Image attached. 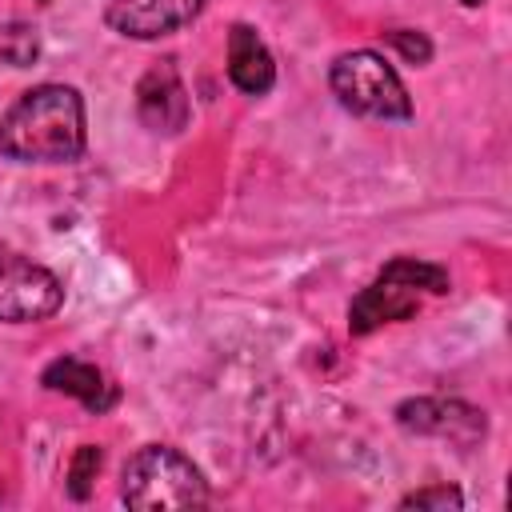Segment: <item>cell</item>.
Returning a JSON list of instances; mask_svg holds the SVG:
<instances>
[{
  "mask_svg": "<svg viewBox=\"0 0 512 512\" xmlns=\"http://www.w3.org/2000/svg\"><path fill=\"white\" fill-rule=\"evenodd\" d=\"M384 40L408 60V64H428L432 60V40L424 32H412V28H396V32H384Z\"/></svg>",
  "mask_w": 512,
  "mask_h": 512,
  "instance_id": "obj_14",
  "label": "cell"
},
{
  "mask_svg": "<svg viewBox=\"0 0 512 512\" xmlns=\"http://www.w3.org/2000/svg\"><path fill=\"white\" fill-rule=\"evenodd\" d=\"M396 424L416 436H440L456 448H472L488 432V420L480 408L464 400H444V396H412L396 404Z\"/></svg>",
  "mask_w": 512,
  "mask_h": 512,
  "instance_id": "obj_5",
  "label": "cell"
},
{
  "mask_svg": "<svg viewBox=\"0 0 512 512\" xmlns=\"http://www.w3.org/2000/svg\"><path fill=\"white\" fill-rule=\"evenodd\" d=\"M460 4H464V8H476V4H484V0H460Z\"/></svg>",
  "mask_w": 512,
  "mask_h": 512,
  "instance_id": "obj_16",
  "label": "cell"
},
{
  "mask_svg": "<svg viewBox=\"0 0 512 512\" xmlns=\"http://www.w3.org/2000/svg\"><path fill=\"white\" fill-rule=\"evenodd\" d=\"M104 464V452L96 444H80L72 464H68V496L72 500H88L92 496V484H96V472Z\"/></svg>",
  "mask_w": 512,
  "mask_h": 512,
  "instance_id": "obj_13",
  "label": "cell"
},
{
  "mask_svg": "<svg viewBox=\"0 0 512 512\" xmlns=\"http://www.w3.org/2000/svg\"><path fill=\"white\" fill-rule=\"evenodd\" d=\"M208 0H108L104 20L128 40H160L188 28Z\"/></svg>",
  "mask_w": 512,
  "mask_h": 512,
  "instance_id": "obj_6",
  "label": "cell"
},
{
  "mask_svg": "<svg viewBox=\"0 0 512 512\" xmlns=\"http://www.w3.org/2000/svg\"><path fill=\"white\" fill-rule=\"evenodd\" d=\"M60 304H64V284L56 280V272L0 244V320L36 324L56 316Z\"/></svg>",
  "mask_w": 512,
  "mask_h": 512,
  "instance_id": "obj_4",
  "label": "cell"
},
{
  "mask_svg": "<svg viewBox=\"0 0 512 512\" xmlns=\"http://www.w3.org/2000/svg\"><path fill=\"white\" fill-rule=\"evenodd\" d=\"M416 308H420V292H416V288H404V284H396V280H388V276H376V280L352 300V308H348V332H352V336H368V332H376V328L388 324V320H408V316H416Z\"/></svg>",
  "mask_w": 512,
  "mask_h": 512,
  "instance_id": "obj_8",
  "label": "cell"
},
{
  "mask_svg": "<svg viewBox=\"0 0 512 512\" xmlns=\"http://www.w3.org/2000/svg\"><path fill=\"white\" fill-rule=\"evenodd\" d=\"M328 84H332L336 100L352 116H368V120H412V96H408L404 80L372 48H356V52L336 56L332 60V72H328Z\"/></svg>",
  "mask_w": 512,
  "mask_h": 512,
  "instance_id": "obj_3",
  "label": "cell"
},
{
  "mask_svg": "<svg viewBox=\"0 0 512 512\" xmlns=\"http://www.w3.org/2000/svg\"><path fill=\"white\" fill-rule=\"evenodd\" d=\"M0 60L12 68H28L40 60V32L24 20H8L0 24Z\"/></svg>",
  "mask_w": 512,
  "mask_h": 512,
  "instance_id": "obj_12",
  "label": "cell"
},
{
  "mask_svg": "<svg viewBox=\"0 0 512 512\" xmlns=\"http://www.w3.org/2000/svg\"><path fill=\"white\" fill-rule=\"evenodd\" d=\"M380 276H388L404 288H416V292H436V296L452 288V280L440 264H428V260H416V256H396L392 264L380 268Z\"/></svg>",
  "mask_w": 512,
  "mask_h": 512,
  "instance_id": "obj_11",
  "label": "cell"
},
{
  "mask_svg": "<svg viewBox=\"0 0 512 512\" xmlns=\"http://www.w3.org/2000/svg\"><path fill=\"white\" fill-rule=\"evenodd\" d=\"M464 504V496H460V488H452V484H436V488H420V492H408L404 500H400V508H460Z\"/></svg>",
  "mask_w": 512,
  "mask_h": 512,
  "instance_id": "obj_15",
  "label": "cell"
},
{
  "mask_svg": "<svg viewBox=\"0 0 512 512\" xmlns=\"http://www.w3.org/2000/svg\"><path fill=\"white\" fill-rule=\"evenodd\" d=\"M228 80L244 96H264L276 84V60L248 24H232L228 32Z\"/></svg>",
  "mask_w": 512,
  "mask_h": 512,
  "instance_id": "obj_9",
  "label": "cell"
},
{
  "mask_svg": "<svg viewBox=\"0 0 512 512\" xmlns=\"http://www.w3.org/2000/svg\"><path fill=\"white\" fill-rule=\"evenodd\" d=\"M120 500L136 512L204 508L208 504V480L180 448L148 444V448L128 456V464L120 472Z\"/></svg>",
  "mask_w": 512,
  "mask_h": 512,
  "instance_id": "obj_2",
  "label": "cell"
},
{
  "mask_svg": "<svg viewBox=\"0 0 512 512\" xmlns=\"http://www.w3.org/2000/svg\"><path fill=\"white\" fill-rule=\"evenodd\" d=\"M84 100L72 84H36L0 116V152L20 164H72L84 156Z\"/></svg>",
  "mask_w": 512,
  "mask_h": 512,
  "instance_id": "obj_1",
  "label": "cell"
},
{
  "mask_svg": "<svg viewBox=\"0 0 512 512\" xmlns=\"http://www.w3.org/2000/svg\"><path fill=\"white\" fill-rule=\"evenodd\" d=\"M44 388L48 392H64V396H76L88 412H108L116 404V384H108V376L88 364V360H76V356H60L44 368Z\"/></svg>",
  "mask_w": 512,
  "mask_h": 512,
  "instance_id": "obj_10",
  "label": "cell"
},
{
  "mask_svg": "<svg viewBox=\"0 0 512 512\" xmlns=\"http://www.w3.org/2000/svg\"><path fill=\"white\" fill-rule=\"evenodd\" d=\"M188 112H192V104H188V88H184L176 64L172 60H156L136 84V116H140V124L160 132V136H176V132L188 128Z\"/></svg>",
  "mask_w": 512,
  "mask_h": 512,
  "instance_id": "obj_7",
  "label": "cell"
},
{
  "mask_svg": "<svg viewBox=\"0 0 512 512\" xmlns=\"http://www.w3.org/2000/svg\"><path fill=\"white\" fill-rule=\"evenodd\" d=\"M40 4H48V0H40Z\"/></svg>",
  "mask_w": 512,
  "mask_h": 512,
  "instance_id": "obj_17",
  "label": "cell"
}]
</instances>
